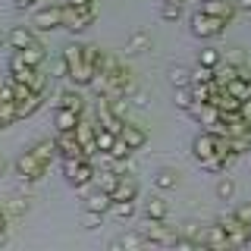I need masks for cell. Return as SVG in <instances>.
<instances>
[{"label": "cell", "instance_id": "cell-16", "mask_svg": "<svg viewBox=\"0 0 251 251\" xmlns=\"http://www.w3.org/2000/svg\"><path fill=\"white\" fill-rule=\"evenodd\" d=\"M113 198L116 201H135L138 198V182L126 173V176H120V182H116V188H113Z\"/></svg>", "mask_w": 251, "mask_h": 251}, {"label": "cell", "instance_id": "cell-56", "mask_svg": "<svg viewBox=\"0 0 251 251\" xmlns=\"http://www.w3.org/2000/svg\"><path fill=\"white\" fill-rule=\"evenodd\" d=\"M163 3H185V0H163Z\"/></svg>", "mask_w": 251, "mask_h": 251}, {"label": "cell", "instance_id": "cell-7", "mask_svg": "<svg viewBox=\"0 0 251 251\" xmlns=\"http://www.w3.org/2000/svg\"><path fill=\"white\" fill-rule=\"evenodd\" d=\"M148 229H145V239L148 245H160V248H173V242H176L179 232H173L167 226V220H145Z\"/></svg>", "mask_w": 251, "mask_h": 251}, {"label": "cell", "instance_id": "cell-30", "mask_svg": "<svg viewBox=\"0 0 251 251\" xmlns=\"http://www.w3.org/2000/svg\"><path fill=\"white\" fill-rule=\"evenodd\" d=\"M19 53H22V60H25V63H31V66H41L44 57H47L41 44H31V47H25V50H19Z\"/></svg>", "mask_w": 251, "mask_h": 251}, {"label": "cell", "instance_id": "cell-51", "mask_svg": "<svg viewBox=\"0 0 251 251\" xmlns=\"http://www.w3.org/2000/svg\"><path fill=\"white\" fill-rule=\"evenodd\" d=\"M69 3H73V6H82V10H91L94 0H69Z\"/></svg>", "mask_w": 251, "mask_h": 251}, {"label": "cell", "instance_id": "cell-35", "mask_svg": "<svg viewBox=\"0 0 251 251\" xmlns=\"http://www.w3.org/2000/svg\"><path fill=\"white\" fill-rule=\"evenodd\" d=\"M192 104H195V98H192V85H185V88H176V107L188 113V107H192Z\"/></svg>", "mask_w": 251, "mask_h": 251}, {"label": "cell", "instance_id": "cell-44", "mask_svg": "<svg viewBox=\"0 0 251 251\" xmlns=\"http://www.w3.org/2000/svg\"><path fill=\"white\" fill-rule=\"evenodd\" d=\"M123 245L126 248H141V245H148V239H145V232H129V235H123Z\"/></svg>", "mask_w": 251, "mask_h": 251}, {"label": "cell", "instance_id": "cell-42", "mask_svg": "<svg viewBox=\"0 0 251 251\" xmlns=\"http://www.w3.org/2000/svg\"><path fill=\"white\" fill-rule=\"evenodd\" d=\"M223 63H232V66H245V50L242 47H232V50L223 53Z\"/></svg>", "mask_w": 251, "mask_h": 251}, {"label": "cell", "instance_id": "cell-45", "mask_svg": "<svg viewBox=\"0 0 251 251\" xmlns=\"http://www.w3.org/2000/svg\"><path fill=\"white\" fill-rule=\"evenodd\" d=\"M0 116L6 120V126H13L19 120V113H16V104H0Z\"/></svg>", "mask_w": 251, "mask_h": 251}, {"label": "cell", "instance_id": "cell-27", "mask_svg": "<svg viewBox=\"0 0 251 251\" xmlns=\"http://www.w3.org/2000/svg\"><path fill=\"white\" fill-rule=\"evenodd\" d=\"M63 60L69 63V69H73V66H82V63H85V44L73 41V44L66 47V50H63Z\"/></svg>", "mask_w": 251, "mask_h": 251}, {"label": "cell", "instance_id": "cell-11", "mask_svg": "<svg viewBox=\"0 0 251 251\" xmlns=\"http://www.w3.org/2000/svg\"><path fill=\"white\" fill-rule=\"evenodd\" d=\"M120 138H123L126 145L132 148V151H141V148L148 145V132L141 129V126H135V123H123V129H120Z\"/></svg>", "mask_w": 251, "mask_h": 251}, {"label": "cell", "instance_id": "cell-2", "mask_svg": "<svg viewBox=\"0 0 251 251\" xmlns=\"http://www.w3.org/2000/svg\"><path fill=\"white\" fill-rule=\"evenodd\" d=\"M188 28H192L195 38H201V41H210V38H220L226 31V22L217 19V16H207V13H192V19H188Z\"/></svg>", "mask_w": 251, "mask_h": 251}, {"label": "cell", "instance_id": "cell-14", "mask_svg": "<svg viewBox=\"0 0 251 251\" xmlns=\"http://www.w3.org/2000/svg\"><path fill=\"white\" fill-rule=\"evenodd\" d=\"M204 248H232L229 245V235L220 223L214 226H204Z\"/></svg>", "mask_w": 251, "mask_h": 251}, {"label": "cell", "instance_id": "cell-5", "mask_svg": "<svg viewBox=\"0 0 251 251\" xmlns=\"http://www.w3.org/2000/svg\"><path fill=\"white\" fill-rule=\"evenodd\" d=\"M94 22V6L91 10H82V6H73V3H63V28L78 35V31H85Z\"/></svg>", "mask_w": 251, "mask_h": 251}, {"label": "cell", "instance_id": "cell-26", "mask_svg": "<svg viewBox=\"0 0 251 251\" xmlns=\"http://www.w3.org/2000/svg\"><path fill=\"white\" fill-rule=\"evenodd\" d=\"M154 185L160 188V192H170V188L179 185V173L176 170H157L154 173Z\"/></svg>", "mask_w": 251, "mask_h": 251}, {"label": "cell", "instance_id": "cell-50", "mask_svg": "<svg viewBox=\"0 0 251 251\" xmlns=\"http://www.w3.org/2000/svg\"><path fill=\"white\" fill-rule=\"evenodd\" d=\"M239 75L245 78V85H248V91H251V66H242V69H239Z\"/></svg>", "mask_w": 251, "mask_h": 251}, {"label": "cell", "instance_id": "cell-31", "mask_svg": "<svg viewBox=\"0 0 251 251\" xmlns=\"http://www.w3.org/2000/svg\"><path fill=\"white\" fill-rule=\"evenodd\" d=\"M207 82H214V66L198 63V66L192 69V85H207Z\"/></svg>", "mask_w": 251, "mask_h": 251}, {"label": "cell", "instance_id": "cell-52", "mask_svg": "<svg viewBox=\"0 0 251 251\" xmlns=\"http://www.w3.org/2000/svg\"><path fill=\"white\" fill-rule=\"evenodd\" d=\"M120 248H126L123 239H113V242H110V251H120Z\"/></svg>", "mask_w": 251, "mask_h": 251}, {"label": "cell", "instance_id": "cell-8", "mask_svg": "<svg viewBox=\"0 0 251 251\" xmlns=\"http://www.w3.org/2000/svg\"><path fill=\"white\" fill-rule=\"evenodd\" d=\"M57 151H60V157H88L85 154V145L78 141V135H75V129H63V132H57Z\"/></svg>", "mask_w": 251, "mask_h": 251}, {"label": "cell", "instance_id": "cell-37", "mask_svg": "<svg viewBox=\"0 0 251 251\" xmlns=\"http://www.w3.org/2000/svg\"><path fill=\"white\" fill-rule=\"evenodd\" d=\"M220 60H223V53L217 50V47H204L198 63H204V66H220Z\"/></svg>", "mask_w": 251, "mask_h": 251}, {"label": "cell", "instance_id": "cell-47", "mask_svg": "<svg viewBox=\"0 0 251 251\" xmlns=\"http://www.w3.org/2000/svg\"><path fill=\"white\" fill-rule=\"evenodd\" d=\"M6 226H10V214H6L3 204H0V232H6Z\"/></svg>", "mask_w": 251, "mask_h": 251}, {"label": "cell", "instance_id": "cell-54", "mask_svg": "<svg viewBox=\"0 0 251 251\" xmlns=\"http://www.w3.org/2000/svg\"><path fill=\"white\" fill-rule=\"evenodd\" d=\"M3 173H6V160H3V157H0V176H3Z\"/></svg>", "mask_w": 251, "mask_h": 251}, {"label": "cell", "instance_id": "cell-1", "mask_svg": "<svg viewBox=\"0 0 251 251\" xmlns=\"http://www.w3.org/2000/svg\"><path fill=\"white\" fill-rule=\"evenodd\" d=\"M94 163L88 157H63V176L75 192H85L88 185H94Z\"/></svg>", "mask_w": 251, "mask_h": 251}, {"label": "cell", "instance_id": "cell-28", "mask_svg": "<svg viewBox=\"0 0 251 251\" xmlns=\"http://www.w3.org/2000/svg\"><path fill=\"white\" fill-rule=\"evenodd\" d=\"M170 85H173V88H185V85H192V69L173 66L170 69Z\"/></svg>", "mask_w": 251, "mask_h": 251}, {"label": "cell", "instance_id": "cell-46", "mask_svg": "<svg viewBox=\"0 0 251 251\" xmlns=\"http://www.w3.org/2000/svg\"><path fill=\"white\" fill-rule=\"evenodd\" d=\"M232 214H235V217H239V220H242V223H245V226H248V229H251V204H239V207H235V210H232Z\"/></svg>", "mask_w": 251, "mask_h": 251}, {"label": "cell", "instance_id": "cell-10", "mask_svg": "<svg viewBox=\"0 0 251 251\" xmlns=\"http://www.w3.org/2000/svg\"><path fill=\"white\" fill-rule=\"evenodd\" d=\"M38 69H41V66H31V63H25L19 50H16L13 57H10V75L16 78V82L31 85V82H35V75H38Z\"/></svg>", "mask_w": 251, "mask_h": 251}, {"label": "cell", "instance_id": "cell-22", "mask_svg": "<svg viewBox=\"0 0 251 251\" xmlns=\"http://www.w3.org/2000/svg\"><path fill=\"white\" fill-rule=\"evenodd\" d=\"M94 78V66H88V63H82V66H73L69 69V82L75 85V88H88Z\"/></svg>", "mask_w": 251, "mask_h": 251}, {"label": "cell", "instance_id": "cell-38", "mask_svg": "<svg viewBox=\"0 0 251 251\" xmlns=\"http://www.w3.org/2000/svg\"><path fill=\"white\" fill-rule=\"evenodd\" d=\"M107 154H110V157H116V160H129V157H132V154H135V151H132V148H129V145H126V141H123V138H116V145H113V148H110V151H107Z\"/></svg>", "mask_w": 251, "mask_h": 251}, {"label": "cell", "instance_id": "cell-19", "mask_svg": "<svg viewBox=\"0 0 251 251\" xmlns=\"http://www.w3.org/2000/svg\"><path fill=\"white\" fill-rule=\"evenodd\" d=\"M116 182H120V173H116V170H110V167H100L98 173H94V188H104V192L113 195Z\"/></svg>", "mask_w": 251, "mask_h": 251}, {"label": "cell", "instance_id": "cell-36", "mask_svg": "<svg viewBox=\"0 0 251 251\" xmlns=\"http://www.w3.org/2000/svg\"><path fill=\"white\" fill-rule=\"evenodd\" d=\"M100 223H104V214L85 207V214H82V226H85V229H100Z\"/></svg>", "mask_w": 251, "mask_h": 251}, {"label": "cell", "instance_id": "cell-17", "mask_svg": "<svg viewBox=\"0 0 251 251\" xmlns=\"http://www.w3.org/2000/svg\"><path fill=\"white\" fill-rule=\"evenodd\" d=\"M78 123H82V113H75V110H69V107H57V113H53V126H57V132L75 129Z\"/></svg>", "mask_w": 251, "mask_h": 251}, {"label": "cell", "instance_id": "cell-40", "mask_svg": "<svg viewBox=\"0 0 251 251\" xmlns=\"http://www.w3.org/2000/svg\"><path fill=\"white\" fill-rule=\"evenodd\" d=\"M110 110H113L120 120L129 116V98H110Z\"/></svg>", "mask_w": 251, "mask_h": 251}, {"label": "cell", "instance_id": "cell-57", "mask_svg": "<svg viewBox=\"0 0 251 251\" xmlns=\"http://www.w3.org/2000/svg\"><path fill=\"white\" fill-rule=\"evenodd\" d=\"M0 129H6V120H3V116H0Z\"/></svg>", "mask_w": 251, "mask_h": 251}, {"label": "cell", "instance_id": "cell-18", "mask_svg": "<svg viewBox=\"0 0 251 251\" xmlns=\"http://www.w3.org/2000/svg\"><path fill=\"white\" fill-rule=\"evenodd\" d=\"M0 204H3V210L10 214V220H19V217L28 214V198H22V195H10V198H3Z\"/></svg>", "mask_w": 251, "mask_h": 251}, {"label": "cell", "instance_id": "cell-4", "mask_svg": "<svg viewBox=\"0 0 251 251\" xmlns=\"http://www.w3.org/2000/svg\"><path fill=\"white\" fill-rule=\"evenodd\" d=\"M44 170H47V167H44V163L38 160L31 151H22V154L13 160V173L22 179V182H38V179L44 176Z\"/></svg>", "mask_w": 251, "mask_h": 251}, {"label": "cell", "instance_id": "cell-24", "mask_svg": "<svg viewBox=\"0 0 251 251\" xmlns=\"http://www.w3.org/2000/svg\"><path fill=\"white\" fill-rule=\"evenodd\" d=\"M141 50H151V35L148 31H132L129 41H126V53H141Z\"/></svg>", "mask_w": 251, "mask_h": 251}, {"label": "cell", "instance_id": "cell-49", "mask_svg": "<svg viewBox=\"0 0 251 251\" xmlns=\"http://www.w3.org/2000/svg\"><path fill=\"white\" fill-rule=\"evenodd\" d=\"M235 10H239V13H251V0H235Z\"/></svg>", "mask_w": 251, "mask_h": 251}, {"label": "cell", "instance_id": "cell-3", "mask_svg": "<svg viewBox=\"0 0 251 251\" xmlns=\"http://www.w3.org/2000/svg\"><path fill=\"white\" fill-rule=\"evenodd\" d=\"M31 28L38 31H53V28H63V3H47V6H38L31 13Z\"/></svg>", "mask_w": 251, "mask_h": 251}, {"label": "cell", "instance_id": "cell-53", "mask_svg": "<svg viewBox=\"0 0 251 251\" xmlns=\"http://www.w3.org/2000/svg\"><path fill=\"white\" fill-rule=\"evenodd\" d=\"M3 47H10V38H6V35H0V50H3Z\"/></svg>", "mask_w": 251, "mask_h": 251}, {"label": "cell", "instance_id": "cell-23", "mask_svg": "<svg viewBox=\"0 0 251 251\" xmlns=\"http://www.w3.org/2000/svg\"><path fill=\"white\" fill-rule=\"evenodd\" d=\"M167 214H170V207L160 195H154V198L145 204V220H167Z\"/></svg>", "mask_w": 251, "mask_h": 251}, {"label": "cell", "instance_id": "cell-25", "mask_svg": "<svg viewBox=\"0 0 251 251\" xmlns=\"http://www.w3.org/2000/svg\"><path fill=\"white\" fill-rule=\"evenodd\" d=\"M44 104V94H31V98H25V100H16V113H19V120H25V116H31L38 107Z\"/></svg>", "mask_w": 251, "mask_h": 251}, {"label": "cell", "instance_id": "cell-41", "mask_svg": "<svg viewBox=\"0 0 251 251\" xmlns=\"http://www.w3.org/2000/svg\"><path fill=\"white\" fill-rule=\"evenodd\" d=\"M201 170L204 173H226V163H223V157H207V160H201Z\"/></svg>", "mask_w": 251, "mask_h": 251}, {"label": "cell", "instance_id": "cell-9", "mask_svg": "<svg viewBox=\"0 0 251 251\" xmlns=\"http://www.w3.org/2000/svg\"><path fill=\"white\" fill-rule=\"evenodd\" d=\"M201 13H207V16H217V19H223L226 25L235 19V0H204L201 3Z\"/></svg>", "mask_w": 251, "mask_h": 251}, {"label": "cell", "instance_id": "cell-34", "mask_svg": "<svg viewBox=\"0 0 251 251\" xmlns=\"http://www.w3.org/2000/svg\"><path fill=\"white\" fill-rule=\"evenodd\" d=\"M229 141H232V151L239 154V157L251 151V132H242V135H229Z\"/></svg>", "mask_w": 251, "mask_h": 251}, {"label": "cell", "instance_id": "cell-32", "mask_svg": "<svg viewBox=\"0 0 251 251\" xmlns=\"http://www.w3.org/2000/svg\"><path fill=\"white\" fill-rule=\"evenodd\" d=\"M116 132H110V129H104V126H98V151H110V148L116 145Z\"/></svg>", "mask_w": 251, "mask_h": 251}, {"label": "cell", "instance_id": "cell-20", "mask_svg": "<svg viewBox=\"0 0 251 251\" xmlns=\"http://www.w3.org/2000/svg\"><path fill=\"white\" fill-rule=\"evenodd\" d=\"M239 69L242 66H232V63H223V60H220V66H214V82L220 85V88H226L229 82L239 78Z\"/></svg>", "mask_w": 251, "mask_h": 251}, {"label": "cell", "instance_id": "cell-29", "mask_svg": "<svg viewBox=\"0 0 251 251\" xmlns=\"http://www.w3.org/2000/svg\"><path fill=\"white\" fill-rule=\"evenodd\" d=\"M110 214H113L116 220H132V217H135V201H116V198H113Z\"/></svg>", "mask_w": 251, "mask_h": 251}, {"label": "cell", "instance_id": "cell-6", "mask_svg": "<svg viewBox=\"0 0 251 251\" xmlns=\"http://www.w3.org/2000/svg\"><path fill=\"white\" fill-rule=\"evenodd\" d=\"M217 141H220V132H214V129H204V132H198V135L192 138V157L195 160H207V157H220L217 154Z\"/></svg>", "mask_w": 251, "mask_h": 251}, {"label": "cell", "instance_id": "cell-15", "mask_svg": "<svg viewBox=\"0 0 251 251\" xmlns=\"http://www.w3.org/2000/svg\"><path fill=\"white\" fill-rule=\"evenodd\" d=\"M28 151L35 154L38 160L44 163V167H50V160H53V157L60 154V151H57V141H53V138H41V141H35V145H31Z\"/></svg>", "mask_w": 251, "mask_h": 251}, {"label": "cell", "instance_id": "cell-48", "mask_svg": "<svg viewBox=\"0 0 251 251\" xmlns=\"http://www.w3.org/2000/svg\"><path fill=\"white\" fill-rule=\"evenodd\" d=\"M35 3H38V0H13L16 10H28V6H35Z\"/></svg>", "mask_w": 251, "mask_h": 251}, {"label": "cell", "instance_id": "cell-12", "mask_svg": "<svg viewBox=\"0 0 251 251\" xmlns=\"http://www.w3.org/2000/svg\"><path fill=\"white\" fill-rule=\"evenodd\" d=\"M10 50H25V47L31 44H38V38H35V28H25V25H16L10 28Z\"/></svg>", "mask_w": 251, "mask_h": 251}, {"label": "cell", "instance_id": "cell-43", "mask_svg": "<svg viewBox=\"0 0 251 251\" xmlns=\"http://www.w3.org/2000/svg\"><path fill=\"white\" fill-rule=\"evenodd\" d=\"M0 104H16V91H13V78H6L0 85Z\"/></svg>", "mask_w": 251, "mask_h": 251}, {"label": "cell", "instance_id": "cell-21", "mask_svg": "<svg viewBox=\"0 0 251 251\" xmlns=\"http://www.w3.org/2000/svg\"><path fill=\"white\" fill-rule=\"evenodd\" d=\"M57 107H69V110H75V113H85V98L78 94V88L73 85V88L60 91V104Z\"/></svg>", "mask_w": 251, "mask_h": 251}, {"label": "cell", "instance_id": "cell-33", "mask_svg": "<svg viewBox=\"0 0 251 251\" xmlns=\"http://www.w3.org/2000/svg\"><path fill=\"white\" fill-rule=\"evenodd\" d=\"M214 192H217V198H220V201H232V195H235V182H232L229 176H223V179L217 182Z\"/></svg>", "mask_w": 251, "mask_h": 251}, {"label": "cell", "instance_id": "cell-13", "mask_svg": "<svg viewBox=\"0 0 251 251\" xmlns=\"http://www.w3.org/2000/svg\"><path fill=\"white\" fill-rule=\"evenodd\" d=\"M85 207L98 210V214H110V207H113V195L104 192V188H94V192H88V198H85Z\"/></svg>", "mask_w": 251, "mask_h": 251}, {"label": "cell", "instance_id": "cell-39", "mask_svg": "<svg viewBox=\"0 0 251 251\" xmlns=\"http://www.w3.org/2000/svg\"><path fill=\"white\" fill-rule=\"evenodd\" d=\"M182 16V3H163L160 6V19L163 22H176Z\"/></svg>", "mask_w": 251, "mask_h": 251}, {"label": "cell", "instance_id": "cell-55", "mask_svg": "<svg viewBox=\"0 0 251 251\" xmlns=\"http://www.w3.org/2000/svg\"><path fill=\"white\" fill-rule=\"evenodd\" d=\"M6 245V232H0V248H3Z\"/></svg>", "mask_w": 251, "mask_h": 251}]
</instances>
